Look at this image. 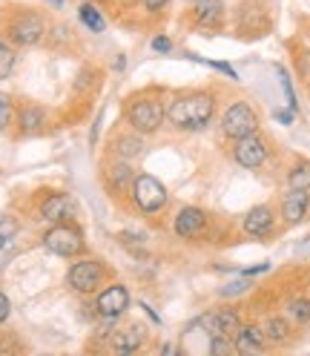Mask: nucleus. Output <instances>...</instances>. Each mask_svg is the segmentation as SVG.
<instances>
[{"instance_id": "3", "label": "nucleus", "mask_w": 310, "mask_h": 356, "mask_svg": "<svg viewBox=\"0 0 310 356\" xmlns=\"http://www.w3.org/2000/svg\"><path fill=\"white\" fill-rule=\"evenodd\" d=\"M259 127H261L259 113L247 101H233L225 109V115H221V132H225V138H230V141L253 136V132H259Z\"/></svg>"}, {"instance_id": "19", "label": "nucleus", "mask_w": 310, "mask_h": 356, "mask_svg": "<svg viewBox=\"0 0 310 356\" xmlns=\"http://www.w3.org/2000/svg\"><path fill=\"white\" fill-rule=\"evenodd\" d=\"M287 187L296 190H310V161L307 159H296L287 170Z\"/></svg>"}, {"instance_id": "29", "label": "nucleus", "mask_w": 310, "mask_h": 356, "mask_svg": "<svg viewBox=\"0 0 310 356\" xmlns=\"http://www.w3.org/2000/svg\"><path fill=\"white\" fill-rule=\"evenodd\" d=\"M195 60H202V63H207V66H213V70H218V72H225L230 81H238V75H236V70L230 63H225V60H204V58H195Z\"/></svg>"}, {"instance_id": "31", "label": "nucleus", "mask_w": 310, "mask_h": 356, "mask_svg": "<svg viewBox=\"0 0 310 356\" xmlns=\"http://www.w3.org/2000/svg\"><path fill=\"white\" fill-rule=\"evenodd\" d=\"M9 314H12V302L6 299V293H0V325L9 319Z\"/></svg>"}, {"instance_id": "35", "label": "nucleus", "mask_w": 310, "mask_h": 356, "mask_svg": "<svg viewBox=\"0 0 310 356\" xmlns=\"http://www.w3.org/2000/svg\"><path fill=\"white\" fill-rule=\"evenodd\" d=\"M293 115H296L293 109H291V113H276V118H279L282 124H291V121H293Z\"/></svg>"}, {"instance_id": "8", "label": "nucleus", "mask_w": 310, "mask_h": 356, "mask_svg": "<svg viewBox=\"0 0 310 356\" xmlns=\"http://www.w3.org/2000/svg\"><path fill=\"white\" fill-rule=\"evenodd\" d=\"M310 213V190H296V187H287L282 202H279V218L284 221L287 227H296L307 218Z\"/></svg>"}, {"instance_id": "10", "label": "nucleus", "mask_w": 310, "mask_h": 356, "mask_svg": "<svg viewBox=\"0 0 310 356\" xmlns=\"http://www.w3.org/2000/svg\"><path fill=\"white\" fill-rule=\"evenodd\" d=\"M47 32V24H43L40 15H17L9 24V40H15L17 47H35V43Z\"/></svg>"}, {"instance_id": "27", "label": "nucleus", "mask_w": 310, "mask_h": 356, "mask_svg": "<svg viewBox=\"0 0 310 356\" xmlns=\"http://www.w3.org/2000/svg\"><path fill=\"white\" fill-rule=\"evenodd\" d=\"M247 282L245 279H238V282H230L227 287H221V296H225V299H230V296H241V293H247Z\"/></svg>"}, {"instance_id": "30", "label": "nucleus", "mask_w": 310, "mask_h": 356, "mask_svg": "<svg viewBox=\"0 0 310 356\" xmlns=\"http://www.w3.org/2000/svg\"><path fill=\"white\" fill-rule=\"evenodd\" d=\"M152 52H161V55H167V52H172V40L170 38H164V35H158V38H152Z\"/></svg>"}, {"instance_id": "13", "label": "nucleus", "mask_w": 310, "mask_h": 356, "mask_svg": "<svg viewBox=\"0 0 310 356\" xmlns=\"http://www.w3.org/2000/svg\"><path fill=\"white\" fill-rule=\"evenodd\" d=\"M204 227H207V213L202 207H181L172 221L175 236L181 238H198L204 233Z\"/></svg>"}, {"instance_id": "22", "label": "nucleus", "mask_w": 310, "mask_h": 356, "mask_svg": "<svg viewBox=\"0 0 310 356\" xmlns=\"http://www.w3.org/2000/svg\"><path fill=\"white\" fill-rule=\"evenodd\" d=\"M109 187L113 190H124V187H129L132 184V178H136V172H132V167L127 164V161H121V164H115L113 170H109Z\"/></svg>"}, {"instance_id": "18", "label": "nucleus", "mask_w": 310, "mask_h": 356, "mask_svg": "<svg viewBox=\"0 0 310 356\" xmlns=\"http://www.w3.org/2000/svg\"><path fill=\"white\" fill-rule=\"evenodd\" d=\"M261 330H264L268 345H287L291 342V333H293V322L287 316H268L261 325Z\"/></svg>"}, {"instance_id": "2", "label": "nucleus", "mask_w": 310, "mask_h": 356, "mask_svg": "<svg viewBox=\"0 0 310 356\" xmlns=\"http://www.w3.org/2000/svg\"><path fill=\"white\" fill-rule=\"evenodd\" d=\"M127 118L138 136H152L167 121V106L158 98H136L127 109Z\"/></svg>"}, {"instance_id": "32", "label": "nucleus", "mask_w": 310, "mask_h": 356, "mask_svg": "<svg viewBox=\"0 0 310 356\" xmlns=\"http://www.w3.org/2000/svg\"><path fill=\"white\" fill-rule=\"evenodd\" d=\"M268 270H270V264H268V261H261V264L247 267V270H241V276H259V273H268Z\"/></svg>"}, {"instance_id": "9", "label": "nucleus", "mask_w": 310, "mask_h": 356, "mask_svg": "<svg viewBox=\"0 0 310 356\" xmlns=\"http://www.w3.org/2000/svg\"><path fill=\"white\" fill-rule=\"evenodd\" d=\"M129 291H127V284H121V282H115V284H109V287H104V291L98 293V299H95V310H98V316L101 319H118L124 310L129 307Z\"/></svg>"}, {"instance_id": "1", "label": "nucleus", "mask_w": 310, "mask_h": 356, "mask_svg": "<svg viewBox=\"0 0 310 356\" xmlns=\"http://www.w3.org/2000/svg\"><path fill=\"white\" fill-rule=\"evenodd\" d=\"M215 115V95L204 92V89H190V92H179L167 104V121L179 132H198L210 127Z\"/></svg>"}, {"instance_id": "4", "label": "nucleus", "mask_w": 310, "mask_h": 356, "mask_svg": "<svg viewBox=\"0 0 310 356\" xmlns=\"http://www.w3.org/2000/svg\"><path fill=\"white\" fill-rule=\"evenodd\" d=\"M167 198H170L167 187L155 175L141 172V175L132 178V202H136V207L141 213H147V216L161 213L167 207Z\"/></svg>"}, {"instance_id": "25", "label": "nucleus", "mask_w": 310, "mask_h": 356, "mask_svg": "<svg viewBox=\"0 0 310 356\" xmlns=\"http://www.w3.org/2000/svg\"><path fill=\"white\" fill-rule=\"evenodd\" d=\"M230 350H236V348H233V339H230V337H225V333H215V337H210V353H213V356L230 353Z\"/></svg>"}, {"instance_id": "36", "label": "nucleus", "mask_w": 310, "mask_h": 356, "mask_svg": "<svg viewBox=\"0 0 310 356\" xmlns=\"http://www.w3.org/2000/svg\"><path fill=\"white\" fill-rule=\"evenodd\" d=\"M52 3H55V6H60V3H63V0H52Z\"/></svg>"}, {"instance_id": "23", "label": "nucleus", "mask_w": 310, "mask_h": 356, "mask_svg": "<svg viewBox=\"0 0 310 356\" xmlns=\"http://www.w3.org/2000/svg\"><path fill=\"white\" fill-rule=\"evenodd\" d=\"M141 149H144V144L138 141V138H121L118 141V155H121V159L124 161H129V159H136V155H141Z\"/></svg>"}, {"instance_id": "21", "label": "nucleus", "mask_w": 310, "mask_h": 356, "mask_svg": "<svg viewBox=\"0 0 310 356\" xmlns=\"http://www.w3.org/2000/svg\"><path fill=\"white\" fill-rule=\"evenodd\" d=\"M78 17H81V24L90 29V32H104L106 29V20H104V15L92 6V3H83L81 9H78Z\"/></svg>"}, {"instance_id": "5", "label": "nucleus", "mask_w": 310, "mask_h": 356, "mask_svg": "<svg viewBox=\"0 0 310 356\" xmlns=\"http://www.w3.org/2000/svg\"><path fill=\"white\" fill-rule=\"evenodd\" d=\"M43 248L63 259L78 256L83 250V233L70 221H55L52 230H47V236H43Z\"/></svg>"}, {"instance_id": "17", "label": "nucleus", "mask_w": 310, "mask_h": 356, "mask_svg": "<svg viewBox=\"0 0 310 356\" xmlns=\"http://www.w3.org/2000/svg\"><path fill=\"white\" fill-rule=\"evenodd\" d=\"M72 210H75L72 198H70V195H63V193H55V195H49L47 202L40 204V218H43V221H52V225H55V221L70 218Z\"/></svg>"}, {"instance_id": "28", "label": "nucleus", "mask_w": 310, "mask_h": 356, "mask_svg": "<svg viewBox=\"0 0 310 356\" xmlns=\"http://www.w3.org/2000/svg\"><path fill=\"white\" fill-rule=\"evenodd\" d=\"M12 121V101L6 95H0V132H3Z\"/></svg>"}, {"instance_id": "7", "label": "nucleus", "mask_w": 310, "mask_h": 356, "mask_svg": "<svg viewBox=\"0 0 310 356\" xmlns=\"http://www.w3.org/2000/svg\"><path fill=\"white\" fill-rule=\"evenodd\" d=\"M233 161L238 167H245V170H259L268 164L270 159V144L264 141L259 132H253V136H245V138H236L233 141Z\"/></svg>"}, {"instance_id": "33", "label": "nucleus", "mask_w": 310, "mask_h": 356, "mask_svg": "<svg viewBox=\"0 0 310 356\" xmlns=\"http://www.w3.org/2000/svg\"><path fill=\"white\" fill-rule=\"evenodd\" d=\"M164 6H170V0H144V9L147 12H161Z\"/></svg>"}, {"instance_id": "38", "label": "nucleus", "mask_w": 310, "mask_h": 356, "mask_svg": "<svg viewBox=\"0 0 310 356\" xmlns=\"http://www.w3.org/2000/svg\"><path fill=\"white\" fill-rule=\"evenodd\" d=\"M307 92H310V83H307Z\"/></svg>"}, {"instance_id": "12", "label": "nucleus", "mask_w": 310, "mask_h": 356, "mask_svg": "<svg viewBox=\"0 0 310 356\" xmlns=\"http://www.w3.org/2000/svg\"><path fill=\"white\" fill-rule=\"evenodd\" d=\"M241 230L253 238H268L276 233V213L270 204H256L241 218Z\"/></svg>"}, {"instance_id": "24", "label": "nucleus", "mask_w": 310, "mask_h": 356, "mask_svg": "<svg viewBox=\"0 0 310 356\" xmlns=\"http://www.w3.org/2000/svg\"><path fill=\"white\" fill-rule=\"evenodd\" d=\"M40 124H43V113H40L38 106H26V109H24V115H20V127L29 132V129H38Z\"/></svg>"}, {"instance_id": "16", "label": "nucleus", "mask_w": 310, "mask_h": 356, "mask_svg": "<svg viewBox=\"0 0 310 356\" xmlns=\"http://www.w3.org/2000/svg\"><path fill=\"white\" fill-rule=\"evenodd\" d=\"M144 342H147V327L138 325V322L113 333V350L115 353H136V350L144 348Z\"/></svg>"}, {"instance_id": "6", "label": "nucleus", "mask_w": 310, "mask_h": 356, "mask_svg": "<svg viewBox=\"0 0 310 356\" xmlns=\"http://www.w3.org/2000/svg\"><path fill=\"white\" fill-rule=\"evenodd\" d=\"M106 279V267L98 259H81L70 267L66 273V284L72 287L75 293H95Z\"/></svg>"}, {"instance_id": "14", "label": "nucleus", "mask_w": 310, "mask_h": 356, "mask_svg": "<svg viewBox=\"0 0 310 356\" xmlns=\"http://www.w3.org/2000/svg\"><path fill=\"white\" fill-rule=\"evenodd\" d=\"M193 24L198 29H218L225 24V0H193Z\"/></svg>"}, {"instance_id": "20", "label": "nucleus", "mask_w": 310, "mask_h": 356, "mask_svg": "<svg viewBox=\"0 0 310 356\" xmlns=\"http://www.w3.org/2000/svg\"><path fill=\"white\" fill-rule=\"evenodd\" d=\"M284 314L293 325H307L310 322V299L307 296H293L284 305Z\"/></svg>"}, {"instance_id": "11", "label": "nucleus", "mask_w": 310, "mask_h": 356, "mask_svg": "<svg viewBox=\"0 0 310 356\" xmlns=\"http://www.w3.org/2000/svg\"><path fill=\"white\" fill-rule=\"evenodd\" d=\"M198 325H202L210 337H215V333H225V337H236V330L241 327V316L236 307H213L207 310V314L198 319Z\"/></svg>"}, {"instance_id": "34", "label": "nucleus", "mask_w": 310, "mask_h": 356, "mask_svg": "<svg viewBox=\"0 0 310 356\" xmlns=\"http://www.w3.org/2000/svg\"><path fill=\"white\" fill-rule=\"evenodd\" d=\"M141 307H144V310H147V316H149V319H152V322H155V325H161V316H158V314H155V310H152V307H149V305H141Z\"/></svg>"}, {"instance_id": "26", "label": "nucleus", "mask_w": 310, "mask_h": 356, "mask_svg": "<svg viewBox=\"0 0 310 356\" xmlns=\"http://www.w3.org/2000/svg\"><path fill=\"white\" fill-rule=\"evenodd\" d=\"M12 70H15V52L6 43H0V78H9Z\"/></svg>"}, {"instance_id": "37", "label": "nucleus", "mask_w": 310, "mask_h": 356, "mask_svg": "<svg viewBox=\"0 0 310 356\" xmlns=\"http://www.w3.org/2000/svg\"><path fill=\"white\" fill-rule=\"evenodd\" d=\"M307 287H310V276H307Z\"/></svg>"}, {"instance_id": "15", "label": "nucleus", "mask_w": 310, "mask_h": 356, "mask_svg": "<svg viewBox=\"0 0 310 356\" xmlns=\"http://www.w3.org/2000/svg\"><path fill=\"white\" fill-rule=\"evenodd\" d=\"M233 348L238 353H261L268 348V339H264L261 325H241L233 337Z\"/></svg>"}]
</instances>
